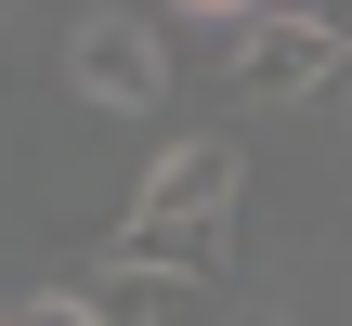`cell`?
I'll list each match as a JSON object with an SVG mask.
<instances>
[{
  "instance_id": "cell-1",
  "label": "cell",
  "mask_w": 352,
  "mask_h": 326,
  "mask_svg": "<svg viewBox=\"0 0 352 326\" xmlns=\"http://www.w3.org/2000/svg\"><path fill=\"white\" fill-rule=\"evenodd\" d=\"M65 78H78V105H104V118H157V105H170V39H157L144 13H91V26L65 39Z\"/></svg>"
},
{
  "instance_id": "cell-2",
  "label": "cell",
  "mask_w": 352,
  "mask_h": 326,
  "mask_svg": "<svg viewBox=\"0 0 352 326\" xmlns=\"http://www.w3.org/2000/svg\"><path fill=\"white\" fill-rule=\"evenodd\" d=\"M340 78V13H248L235 26V105H314Z\"/></svg>"
},
{
  "instance_id": "cell-3",
  "label": "cell",
  "mask_w": 352,
  "mask_h": 326,
  "mask_svg": "<svg viewBox=\"0 0 352 326\" xmlns=\"http://www.w3.org/2000/svg\"><path fill=\"white\" fill-rule=\"evenodd\" d=\"M235 183H248V144L209 131V144H170L157 183L131 196V222H235Z\"/></svg>"
},
{
  "instance_id": "cell-4",
  "label": "cell",
  "mask_w": 352,
  "mask_h": 326,
  "mask_svg": "<svg viewBox=\"0 0 352 326\" xmlns=\"http://www.w3.org/2000/svg\"><path fill=\"white\" fill-rule=\"evenodd\" d=\"M118 274H183V287H222V261H235V222H118V248H104Z\"/></svg>"
},
{
  "instance_id": "cell-5",
  "label": "cell",
  "mask_w": 352,
  "mask_h": 326,
  "mask_svg": "<svg viewBox=\"0 0 352 326\" xmlns=\"http://www.w3.org/2000/svg\"><path fill=\"white\" fill-rule=\"evenodd\" d=\"M91 326H222V287H183V274H91Z\"/></svg>"
},
{
  "instance_id": "cell-6",
  "label": "cell",
  "mask_w": 352,
  "mask_h": 326,
  "mask_svg": "<svg viewBox=\"0 0 352 326\" xmlns=\"http://www.w3.org/2000/svg\"><path fill=\"white\" fill-rule=\"evenodd\" d=\"M0 326H91V287H39V301H13Z\"/></svg>"
},
{
  "instance_id": "cell-7",
  "label": "cell",
  "mask_w": 352,
  "mask_h": 326,
  "mask_svg": "<svg viewBox=\"0 0 352 326\" xmlns=\"http://www.w3.org/2000/svg\"><path fill=\"white\" fill-rule=\"evenodd\" d=\"M183 13H209V26H222V13H235V26H248V13H261V0H183Z\"/></svg>"
},
{
  "instance_id": "cell-8",
  "label": "cell",
  "mask_w": 352,
  "mask_h": 326,
  "mask_svg": "<svg viewBox=\"0 0 352 326\" xmlns=\"http://www.w3.org/2000/svg\"><path fill=\"white\" fill-rule=\"evenodd\" d=\"M261 13H327V0H261Z\"/></svg>"
},
{
  "instance_id": "cell-9",
  "label": "cell",
  "mask_w": 352,
  "mask_h": 326,
  "mask_svg": "<svg viewBox=\"0 0 352 326\" xmlns=\"http://www.w3.org/2000/svg\"><path fill=\"white\" fill-rule=\"evenodd\" d=\"M222 326H261V314H222Z\"/></svg>"
}]
</instances>
